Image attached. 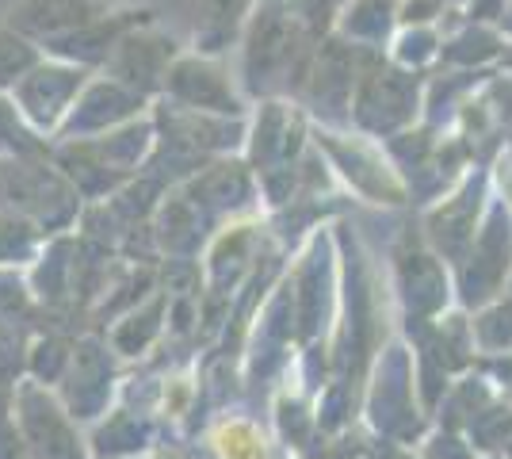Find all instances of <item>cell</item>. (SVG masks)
<instances>
[{
    "mask_svg": "<svg viewBox=\"0 0 512 459\" xmlns=\"http://www.w3.org/2000/svg\"><path fill=\"white\" fill-rule=\"evenodd\" d=\"M218 448H222V456L226 459H260V448H256V437L245 429V425H230V429H222L218 433Z\"/></svg>",
    "mask_w": 512,
    "mask_h": 459,
    "instance_id": "1",
    "label": "cell"
}]
</instances>
